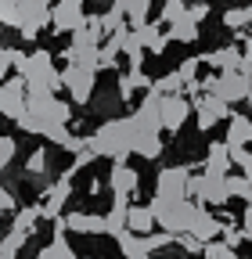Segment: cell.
<instances>
[{"label":"cell","mask_w":252,"mask_h":259,"mask_svg":"<svg viewBox=\"0 0 252 259\" xmlns=\"http://www.w3.org/2000/svg\"><path fill=\"white\" fill-rule=\"evenodd\" d=\"M94 79H98V72L87 69V65H79V61H69L65 72H61V87L69 90V97H72L76 105H90V97H94Z\"/></svg>","instance_id":"cell-6"},{"label":"cell","mask_w":252,"mask_h":259,"mask_svg":"<svg viewBox=\"0 0 252 259\" xmlns=\"http://www.w3.org/2000/svg\"><path fill=\"white\" fill-rule=\"evenodd\" d=\"M15 72L25 76L29 90H58L61 87V72L54 69V61H51L47 51H33V54L18 51L15 54Z\"/></svg>","instance_id":"cell-3"},{"label":"cell","mask_w":252,"mask_h":259,"mask_svg":"<svg viewBox=\"0 0 252 259\" xmlns=\"http://www.w3.org/2000/svg\"><path fill=\"white\" fill-rule=\"evenodd\" d=\"M72 194V184H69V177L61 173L54 184H51V191H47V202H44V220H58L61 216V205H65V198Z\"/></svg>","instance_id":"cell-16"},{"label":"cell","mask_w":252,"mask_h":259,"mask_svg":"<svg viewBox=\"0 0 252 259\" xmlns=\"http://www.w3.org/2000/svg\"><path fill=\"white\" fill-rule=\"evenodd\" d=\"M130 134H134V122L130 115H122V119H108L101 122L98 130H94V137H90V148L94 155H101V158H130Z\"/></svg>","instance_id":"cell-1"},{"label":"cell","mask_w":252,"mask_h":259,"mask_svg":"<svg viewBox=\"0 0 252 259\" xmlns=\"http://www.w3.org/2000/svg\"><path fill=\"white\" fill-rule=\"evenodd\" d=\"M44 169H47V151H44V148H36L33 155H29V162H25V173L40 180V173H44Z\"/></svg>","instance_id":"cell-37"},{"label":"cell","mask_w":252,"mask_h":259,"mask_svg":"<svg viewBox=\"0 0 252 259\" xmlns=\"http://www.w3.org/2000/svg\"><path fill=\"white\" fill-rule=\"evenodd\" d=\"M155 212L148 209V205H130V212H126V227H130L134 234H151L155 231Z\"/></svg>","instance_id":"cell-24"},{"label":"cell","mask_w":252,"mask_h":259,"mask_svg":"<svg viewBox=\"0 0 252 259\" xmlns=\"http://www.w3.org/2000/svg\"><path fill=\"white\" fill-rule=\"evenodd\" d=\"M51 25H54V32H76V29H83V25H87L83 0H54Z\"/></svg>","instance_id":"cell-7"},{"label":"cell","mask_w":252,"mask_h":259,"mask_svg":"<svg viewBox=\"0 0 252 259\" xmlns=\"http://www.w3.org/2000/svg\"><path fill=\"white\" fill-rule=\"evenodd\" d=\"M115 4L126 11V22H130L134 29L148 22V11H151V0H115Z\"/></svg>","instance_id":"cell-27"},{"label":"cell","mask_w":252,"mask_h":259,"mask_svg":"<svg viewBox=\"0 0 252 259\" xmlns=\"http://www.w3.org/2000/svg\"><path fill=\"white\" fill-rule=\"evenodd\" d=\"M191 234H195L198 241H216L220 234H224V220H216L209 209H198V216H195V223H191Z\"/></svg>","instance_id":"cell-19"},{"label":"cell","mask_w":252,"mask_h":259,"mask_svg":"<svg viewBox=\"0 0 252 259\" xmlns=\"http://www.w3.org/2000/svg\"><path fill=\"white\" fill-rule=\"evenodd\" d=\"M65 227L76 234H108V220L105 216H94V212H69Z\"/></svg>","instance_id":"cell-17"},{"label":"cell","mask_w":252,"mask_h":259,"mask_svg":"<svg viewBox=\"0 0 252 259\" xmlns=\"http://www.w3.org/2000/svg\"><path fill=\"white\" fill-rule=\"evenodd\" d=\"M25 94H29V87H25V76H15V79H8V83H0V115L4 119H18L29 105H25Z\"/></svg>","instance_id":"cell-9"},{"label":"cell","mask_w":252,"mask_h":259,"mask_svg":"<svg viewBox=\"0 0 252 259\" xmlns=\"http://www.w3.org/2000/svg\"><path fill=\"white\" fill-rule=\"evenodd\" d=\"M11 158H15V137H0V162L8 166Z\"/></svg>","instance_id":"cell-41"},{"label":"cell","mask_w":252,"mask_h":259,"mask_svg":"<svg viewBox=\"0 0 252 259\" xmlns=\"http://www.w3.org/2000/svg\"><path fill=\"white\" fill-rule=\"evenodd\" d=\"M224 25L234 29V32H241L245 25H252V4L248 8H227L224 11Z\"/></svg>","instance_id":"cell-28"},{"label":"cell","mask_w":252,"mask_h":259,"mask_svg":"<svg viewBox=\"0 0 252 259\" xmlns=\"http://www.w3.org/2000/svg\"><path fill=\"white\" fill-rule=\"evenodd\" d=\"M137 36H141V44H144V51H151V54H162L166 51V44H170V32H162V22H144V25H137Z\"/></svg>","instance_id":"cell-21"},{"label":"cell","mask_w":252,"mask_h":259,"mask_svg":"<svg viewBox=\"0 0 252 259\" xmlns=\"http://www.w3.org/2000/svg\"><path fill=\"white\" fill-rule=\"evenodd\" d=\"M177 245H180L184 252H202V248H205V241H198L191 231H187V234H180V238H177Z\"/></svg>","instance_id":"cell-40"},{"label":"cell","mask_w":252,"mask_h":259,"mask_svg":"<svg viewBox=\"0 0 252 259\" xmlns=\"http://www.w3.org/2000/svg\"><path fill=\"white\" fill-rule=\"evenodd\" d=\"M119 241V252L126 255V259H148L151 252H148V245H144V234H134V231H126L122 238H115Z\"/></svg>","instance_id":"cell-26"},{"label":"cell","mask_w":252,"mask_h":259,"mask_svg":"<svg viewBox=\"0 0 252 259\" xmlns=\"http://www.w3.org/2000/svg\"><path fill=\"white\" fill-rule=\"evenodd\" d=\"M195 115H198V130H213L216 122L231 119V105L216 94H198L195 97Z\"/></svg>","instance_id":"cell-10"},{"label":"cell","mask_w":252,"mask_h":259,"mask_svg":"<svg viewBox=\"0 0 252 259\" xmlns=\"http://www.w3.org/2000/svg\"><path fill=\"white\" fill-rule=\"evenodd\" d=\"M187 198L205 202V205H227V202H231L227 177H213V173H198V177H191V184H187Z\"/></svg>","instance_id":"cell-5"},{"label":"cell","mask_w":252,"mask_h":259,"mask_svg":"<svg viewBox=\"0 0 252 259\" xmlns=\"http://www.w3.org/2000/svg\"><path fill=\"white\" fill-rule=\"evenodd\" d=\"M148 209L155 212V220H159V227L162 231H170V234H187L191 231V223H195V216H198V202H187V198H162V194H155V198L148 202Z\"/></svg>","instance_id":"cell-2"},{"label":"cell","mask_w":252,"mask_h":259,"mask_svg":"<svg viewBox=\"0 0 252 259\" xmlns=\"http://www.w3.org/2000/svg\"><path fill=\"white\" fill-rule=\"evenodd\" d=\"M130 122H134V119H130ZM130 151L141 155V158H159V155H162V137L155 134V130L134 126V134H130Z\"/></svg>","instance_id":"cell-14"},{"label":"cell","mask_w":252,"mask_h":259,"mask_svg":"<svg viewBox=\"0 0 252 259\" xmlns=\"http://www.w3.org/2000/svg\"><path fill=\"white\" fill-rule=\"evenodd\" d=\"M202 259H238V252H234V248H231L224 238H216V241H205Z\"/></svg>","instance_id":"cell-32"},{"label":"cell","mask_w":252,"mask_h":259,"mask_svg":"<svg viewBox=\"0 0 252 259\" xmlns=\"http://www.w3.org/2000/svg\"><path fill=\"white\" fill-rule=\"evenodd\" d=\"M137 184H141L137 169H134V166H126V158H115V162H112V173H108V187H112V194H134Z\"/></svg>","instance_id":"cell-13"},{"label":"cell","mask_w":252,"mask_h":259,"mask_svg":"<svg viewBox=\"0 0 252 259\" xmlns=\"http://www.w3.org/2000/svg\"><path fill=\"white\" fill-rule=\"evenodd\" d=\"M195 112V105L187 101L184 94H162V130L177 134V130L187 122V115Z\"/></svg>","instance_id":"cell-12"},{"label":"cell","mask_w":252,"mask_h":259,"mask_svg":"<svg viewBox=\"0 0 252 259\" xmlns=\"http://www.w3.org/2000/svg\"><path fill=\"white\" fill-rule=\"evenodd\" d=\"M25 241H29V234L18 231V227H11V231L0 238V252H4V255H18V252L25 248Z\"/></svg>","instance_id":"cell-29"},{"label":"cell","mask_w":252,"mask_h":259,"mask_svg":"<svg viewBox=\"0 0 252 259\" xmlns=\"http://www.w3.org/2000/svg\"><path fill=\"white\" fill-rule=\"evenodd\" d=\"M241 54H245V51H238V47H216V51L202 54V61H209L216 72H227V69H238Z\"/></svg>","instance_id":"cell-23"},{"label":"cell","mask_w":252,"mask_h":259,"mask_svg":"<svg viewBox=\"0 0 252 259\" xmlns=\"http://www.w3.org/2000/svg\"><path fill=\"white\" fill-rule=\"evenodd\" d=\"M187 15V0H166V4H162V25H173L177 18H184Z\"/></svg>","instance_id":"cell-35"},{"label":"cell","mask_w":252,"mask_h":259,"mask_svg":"<svg viewBox=\"0 0 252 259\" xmlns=\"http://www.w3.org/2000/svg\"><path fill=\"white\" fill-rule=\"evenodd\" d=\"M198 65H202V58H187V61H180V79H184V87L191 83V79H198Z\"/></svg>","instance_id":"cell-38"},{"label":"cell","mask_w":252,"mask_h":259,"mask_svg":"<svg viewBox=\"0 0 252 259\" xmlns=\"http://www.w3.org/2000/svg\"><path fill=\"white\" fill-rule=\"evenodd\" d=\"M51 22V0H22V40H36V32Z\"/></svg>","instance_id":"cell-8"},{"label":"cell","mask_w":252,"mask_h":259,"mask_svg":"<svg viewBox=\"0 0 252 259\" xmlns=\"http://www.w3.org/2000/svg\"><path fill=\"white\" fill-rule=\"evenodd\" d=\"M187 15L195 22H202V18H209V4H187Z\"/></svg>","instance_id":"cell-44"},{"label":"cell","mask_w":252,"mask_h":259,"mask_svg":"<svg viewBox=\"0 0 252 259\" xmlns=\"http://www.w3.org/2000/svg\"><path fill=\"white\" fill-rule=\"evenodd\" d=\"M241 231H245V241L252 245V202H248L245 212H241Z\"/></svg>","instance_id":"cell-42"},{"label":"cell","mask_w":252,"mask_h":259,"mask_svg":"<svg viewBox=\"0 0 252 259\" xmlns=\"http://www.w3.org/2000/svg\"><path fill=\"white\" fill-rule=\"evenodd\" d=\"M0 212H15V194L0 187Z\"/></svg>","instance_id":"cell-43"},{"label":"cell","mask_w":252,"mask_h":259,"mask_svg":"<svg viewBox=\"0 0 252 259\" xmlns=\"http://www.w3.org/2000/svg\"><path fill=\"white\" fill-rule=\"evenodd\" d=\"M252 144V115H234L227 119V148H248Z\"/></svg>","instance_id":"cell-18"},{"label":"cell","mask_w":252,"mask_h":259,"mask_svg":"<svg viewBox=\"0 0 252 259\" xmlns=\"http://www.w3.org/2000/svg\"><path fill=\"white\" fill-rule=\"evenodd\" d=\"M151 90H159V94H180V90H184V79H180V72L173 69V72H166V76L155 79Z\"/></svg>","instance_id":"cell-34"},{"label":"cell","mask_w":252,"mask_h":259,"mask_svg":"<svg viewBox=\"0 0 252 259\" xmlns=\"http://www.w3.org/2000/svg\"><path fill=\"white\" fill-rule=\"evenodd\" d=\"M36 220H44V205H25V209H18V216H15V223L11 227H18V231H33L36 227Z\"/></svg>","instance_id":"cell-30"},{"label":"cell","mask_w":252,"mask_h":259,"mask_svg":"<svg viewBox=\"0 0 252 259\" xmlns=\"http://www.w3.org/2000/svg\"><path fill=\"white\" fill-rule=\"evenodd\" d=\"M227 187H231V198H238V202H248L252 198V180L245 177V173H227Z\"/></svg>","instance_id":"cell-31"},{"label":"cell","mask_w":252,"mask_h":259,"mask_svg":"<svg viewBox=\"0 0 252 259\" xmlns=\"http://www.w3.org/2000/svg\"><path fill=\"white\" fill-rule=\"evenodd\" d=\"M187 184H191V169L170 166L155 177V194H162V198H187Z\"/></svg>","instance_id":"cell-11"},{"label":"cell","mask_w":252,"mask_h":259,"mask_svg":"<svg viewBox=\"0 0 252 259\" xmlns=\"http://www.w3.org/2000/svg\"><path fill=\"white\" fill-rule=\"evenodd\" d=\"M202 87H205V94H216V97H224L227 105H234V101H245L248 97L252 76H245L238 69H227V72H216V76L202 79Z\"/></svg>","instance_id":"cell-4"},{"label":"cell","mask_w":252,"mask_h":259,"mask_svg":"<svg viewBox=\"0 0 252 259\" xmlns=\"http://www.w3.org/2000/svg\"><path fill=\"white\" fill-rule=\"evenodd\" d=\"M0 22L18 29L22 25V0H0Z\"/></svg>","instance_id":"cell-33"},{"label":"cell","mask_w":252,"mask_h":259,"mask_svg":"<svg viewBox=\"0 0 252 259\" xmlns=\"http://www.w3.org/2000/svg\"><path fill=\"white\" fill-rule=\"evenodd\" d=\"M166 32H170V40H177V44H195V40H198V22H195L191 15H184V18H177Z\"/></svg>","instance_id":"cell-25"},{"label":"cell","mask_w":252,"mask_h":259,"mask_svg":"<svg viewBox=\"0 0 252 259\" xmlns=\"http://www.w3.org/2000/svg\"><path fill=\"white\" fill-rule=\"evenodd\" d=\"M151 83H155V79H148L141 69H130V72H122V76H119L115 90H119V97H122V101H130V97H134L137 90H151Z\"/></svg>","instance_id":"cell-22"},{"label":"cell","mask_w":252,"mask_h":259,"mask_svg":"<svg viewBox=\"0 0 252 259\" xmlns=\"http://www.w3.org/2000/svg\"><path fill=\"white\" fill-rule=\"evenodd\" d=\"M231 166H234V158H231V148H227V141H213L209 144V155H205V173H213V177H227L231 173Z\"/></svg>","instance_id":"cell-15"},{"label":"cell","mask_w":252,"mask_h":259,"mask_svg":"<svg viewBox=\"0 0 252 259\" xmlns=\"http://www.w3.org/2000/svg\"><path fill=\"white\" fill-rule=\"evenodd\" d=\"M248 202H252V198H248Z\"/></svg>","instance_id":"cell-47"},{"label":"cell","mask_w":252,"mask_h":259,"mask_svg":"<svg viewBox=\"0 0 252 259\" xmlns=\"http://www.w3.org/2000/svg\"><path fill=\"white\" fill-rule=\"evenodd\" d=\"M0 173H4V162H0Z\"/></svg>","instance_id":"cell-46"},{"label":"cell","mask_w":252,"mask_h":259,"mask_svg":"<svg viewBox=\"0 0 252 259\" xmlns=\"http://www.w3.org/2000/svg\"><path fill=\"white\" fill-rule=\"evenodd\" d=\"M220 238H224V241H227L231 248H238V245L245 241V231H238V227H234L231 220H224V234H220Z\"/></svg>","instance_id":"cell-39"},{"label":"cell","mask_w":252,"mask_h":259,"mask_svg":"<svg viewBox=\"0 0 252 259\" xmlns=\"http://www.w3.org/2000/svg\"><path fill=\"white\" fill-rule=\"evenodd\" d=\"M248 44H252V40H248Z\"/></svg>","instance_id":"cell-48"},{"label":"cell","mask_w":252,"mask_h":259,"mask_svg":"<svg viewBox=\"0 0 252 259\" xmlns=\"http://www.w3.org/2000/svg\"><path fill=\"white\" fill-rule=\"evenodd\" d=\"M126 212H130V194H115L112 202V212L105 216L108 220V238H122L130 227H126Z\"/></svg>","instance_id":"cell-20"},{"label":"cell","mask_w":252,"mask_h":259,"mask_svg":"<svg viewBox=\"0 0 252 259\" xmlns=\"http://www.w3.org/2000/svg\"><path fill=\"white\" fill-rule=\"evenodd\" d=\"M119 51L112 47V44H105L101 51H98V72H112V69H119V58H115Z\"/></svg>","instance_id":"cell-36"},{"label":"cell","mask_w":252,"mask_h":259,"mask_svg":"<svg viewBox=\"0 0 252 259\" xmlns=\"http://www.w3.org/2000/svg\"><path fill=\"white\" fill-rule=\"evenodd\" d=\"M245 101H248V115H252V90H248V97H245Z\"/></svg>","instance_id":"cell-45"}]
</instances>
